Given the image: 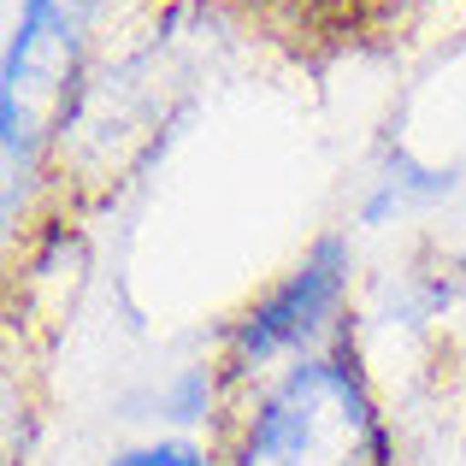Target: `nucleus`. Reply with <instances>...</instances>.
<instances>
[{"label":"nucleus","instance_id":"3","mask_svg":"<svg viewBox=\"0 0 466 466\" xmlns=\"http://www.w3.org/2000/svg\"><path fill=\"white\" fill-rule=\"evenodd\" d=\"M106 0H18L0 54V159H6V218L18 213V183L35 177L42 159V113L35 89L59 66L77 71L89 24Z\"/></svg>","mask_w":466,"mask_h":466},{"label":"nucleus","instance_id":"1","mask_svg":"<svg viewBox=\"0 0 466 466\" xmlns=\"http://www.w3.org/2000/svg\"><path fill=\"white\" fill-rule=\"evenodd\" d=\"M225 466H390V431L349 342L337 337L266 372Z\"/></svg>","mask_w":466,"mask_h":466},{"label":"nucleus","instance_id":"2","mask_svg":"<svg viewBox=\"0 0 466 466\" xmlns=\"http://www.w3.org/2000/svg\"><path fill=\"white\" fill-rule=\"evenodd\" d=\"M349 284H354V248H349V237L330 230L225 325V378L248 384V378H266L278 366L337 342Z\"/></svg>","mask_w":466,"mask_h":466},{"label":"nucleus","instance_id":"5","mask_svg":"<svg viewBox=\"0 0 466 466\" xmlns=\"http://www.w3.org/2000/svg\"><path fill=\"white\" fill-rule=\"evenodd\" d=\"M106 466H218V461L201 443H189V437H148V443L118 449Z\"/></svg>","mask_w":466,"mask_h":466},{"label":"nucleus","instance_id":"4","mask_svg":"<svg viewBox=\"0 0 466 466\" xmlns=\"http://www.w3.org/2000/svg\"><path fill=\"white\" fill-rule=\"evenodd\" d=\"M455 189H461V177L449 166H425V159H413L408 148H390L384 166H378V177L366 183V195H360V225L378 230V225H390V218L413 213V207L449 201Z\"/></svg>","mask_w":466,"mask_h":466}]
</instances>
